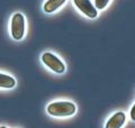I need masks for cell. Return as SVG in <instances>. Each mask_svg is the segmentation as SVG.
Returning <instances> with one entry per match:
<instances>
[{"label": "cell", "mask_w": 135, "mask_h": 128, "mask_svg": "<svg viewBox=\"0 0 135 128\" xmlns=\"http://www.w3.org/2000/svg\"><path fill=\"white\" fill-rule=\"evenodd\" d=\"M77 110V107L73 102L70 101H55L47 106L46 111L53 117H70L73 116Z\"/></svg>", "instance_id": "1"}, {"label": "cell", "mask_w": 135, "mask_h": 128, "mask_svg": "<svg viewBox=\"0 0 135 128\" xmlns=\"http://www.w3.org/2000/svg\"><path fill=\"white\" fill-rule=\"evenodd\" d=\"M26 29V20L22 12H16L12 15L10 20V34L15 41L23 40Z\"/></svg>", "instance_id": "2"}, {"label": "cell", "mask_w": 135, "mask_h": 128, "mask_svg": "<svg viewBox=\"0 0 135 128\" xmlns=\"http://www.w3.org/2000/svg\"><path fill=\"white\" fill-rule=\"evenodd\" d=\"M42 62L44 63V65H46L51 71H53L54 73L62 74L65 72V65L60 58H59L55 54L46 52L43 53L42 55Z\"/></svg>", "instance_id": "3"}, {"label": "cell", "mask_w": 135, "mask_h": 128, "mask_svg": "<svg viewBox=\"0 0 135 128\" xmlns=\"http://www.w3.org/2000/svg\"><path fill=\"white\" fill-rule=\"evenodd\" d=\"M73 3H74V6L78 8V10L81 11L88 18L92 19L98 16V10L92 5V2L90 0H73Z\"/></svg>", "instance_id": "4"}, {"label": "cell", "mask_w": 135, "mask_h": 128, "mask_svg": "<svg viewBox=\"0 0 135 128\" xmlns=\"http://www.w3.org/2000/svg\"><path fill=\"white\" fill-rule=\"evenodd\" d=\"M126 120V115L123 111H117L107 120L105 128H122Z\"/></svg>", "instance_id": "5"}, {"label": "cell", "mask_w": 135, "mask_h": 128, "mask_svg": "<svg viewBox=\"0 0 135 128\" xmlns=\"http://www.w3.org/2000/svg\"><path fill=\"white\" fill-rule=\"evenodd\" d=\"M65 2L66 0H46L43 5V10L46 14H52L61 8Z\"/></svg>", "instance_id": "6"}, {"label": "cell", "mask_w": 135, "mask_h": 128, "mask_svg": "<svg viewBox=\"0 0 135 128\" xmlns=\"http://www.w3.org/2000/svg\"><path fill=\"white\" fill-rule=\"evenodd\" d=\"M16 85V80L8 74L0 73V88L12 89Z\"/></svg>", "instance_id": "7"}, {"label": "cell", "mask_w": 135, "mask_h": 128, "mask_svg": "<svg viewBox=\"0 0 135 128\" xmlns=\"http://www.w3.org/2000/svg\"><path fill=\"white\" fill-rule=\"evenodd\" d=\"M110 0H95V7L97 8V10H103L107 7Z\"/></svg>", "instance_id": "8"}, {"label": "cell", "mask_w": 135, "mask_h": 128, "mask_svg": "<svg viewBox=\"0 0 135 128\" xmlns=\"http://www.w3.org/2000/svg\"><path fill=\"white\" fill-rule=\"evenodd\" d=\"M129 116H131V119H132L133 121H135V104H134V106L132 107V109H131Z\"/></svg>", "instance_id": "9"}, {"label": "cell", "mask_w": 135, "mask_h": 128, "mask_svg": "<svg viewBox=\"0 0 135 128\" xmlns=\"http://www.w3.org/2000/svg\"><path fill=\"white\" fill-rule=\"evenodd\" d=\"M0 128H7L6 126H0Z\"/></svg>", "instance_id": "10"}]
</instances>
